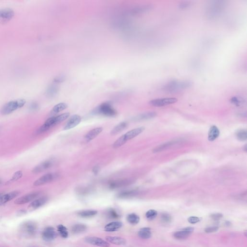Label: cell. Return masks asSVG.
I'll return each mask as SVG.
<instances>
[{"instance_id":"6da1fadb","label":"cell","mask_w":247,"mask_h":247,"mask_svg":"<svg viewBox=\"0 0 247 247\" xmlns=\"http://www.w3.org/2000/svg\"><path fill=\"white\" fill-rule=\"evenodd\" d=\"M192 85V83L190 81L172 80L166 83L163 89L167 92L174 93L190 87Z\"/></svg>"},{"instance_id":"7a4b0ae2","label":"cell","mask_w":247,"mask_h":247,"mask_svg":"<svg viewBox=\"0 0 247 247\" xmlns=\"http://www.w3.org/2000/svg\"><path fill=\"white\" fill-rule=\"evenodd\" d=\"M70 116L69 112H65L59 115L50 117L37 130V134H41L47 132L52 127L65 120Z\"/></svg>"},{"instance_id":"3957f363","label":"cell","mask_w":247,"mask_h":247,"mask_svg":"<svg viewBox=\"0 0 247 247\" xmlns=\"http://www.w3.org/2000/svg\"><path fill=\"white\" fill-rule=\"evenodd\" d=\"M37 224L33 221H25L19 226V232L22 236L31 238L37 233Z\"/></svg>"},{"instance_id":"277c9868","label":"cell","mask_w":247,"mask_h":247,"mask_svg":"<svg viewBox=\"0 0 247 247\" xmlns=\"http://www.w3.org/2000/svg\"><path fill=\"white\" fill-rule=\"evenodd\" d=\"M25 103L26 101L23 99H17L10 101L2 107L1 112L3 115H9L14 111L22 107Z\"/></svg>"},{"instance_id":"5b68a950","label":"cell","mask_w":247,"mask_h":247,"mask_svg":"<svg viewBox=\"0 0 247 247\" xmlns=\"http://www.w3.org/2000/svg\"><path fill=\"white\" fill-rule=\"evenodd\" d=\"M94 112L108 117H113L117 115L116 111L111 106V104L108 103H103L98 106L94 111Z\"/></svg>"},{"instance_id":"8992f818","label":"cell","mask_w":247,"mask_h":247,"mask_svg":"<svg viewBox=\"0 0 247 247\" xmlns=\"http://www.w3.org/2000/svg\"><path fill=\"white\" fill-rule=\"evenodd\" d=\"M224 7V2L219 1L213 2L207 11L209 18H212L218 16L222 11Z\"/></svg>"},{"instance_id":"52a82bcc","label":"cell","mask_w":247,"mask_h":247,"mask_svg":"<svg viewBox=\"0 0 247 247\" xmlns=\"http://www.w3.org/2000/svg\"><path fill=\"white\" fill-rule=\"evenodd\" d=\"M178 99L175 98H161L152 99L149 102L150 104L155 107H162L168 105L175 103Z\"/></svg>"},{"instance_id":"ba28073f","label":"cell","mask_w":247,"mask_h":247,"mask_svg":"<svg viewBox=\"0 0 247 247\" xmlns=\"http://www.w3.org/2000/svg\"><path fill=\"white\" fill-rule=\"evenodd\" d=\"M59 176V174L55 173L47 174L35 181L34 183V185L35 186H40L47 183H50L57 179Z\"/></svg>"},{"instance_id":"9c48e42d","label":"cell","mask_w":247,"mask_h":247,"mask_svg":"<svg viewBox=\"0 0 247 247\" xmlns=\"http://www.w3.org/2000/svg\"><path fill=\"white\" fill-rule=\"evenodd\" d=\"M133 180L130 179L116 180H112L108 184V187L110 189H115L117 188L125 187L132 184Z\"/></svg>"},{"instance_id":"30bf717a","label":"cell","mask_w":247,"mask_h":247,"mask_svg":"<svg viewBox=\"0 0 247 247\" xmlns=\"http://www.w3.org/2000/svg\"><path fill=\"white\" fill-rule=\"evenodd\" d=\"M40 195V192H32L27 195L22 196L19 198L16 199L14 201V203L17 205H23L26 204L27 203L30 202L31 201L34 200V199L37 198Z\"/></svg>"},{"instance_id":"8fae6325","label":"cell","mask_w":247,"mask_h":247,"mask_svg":"<svg viewBox=\"0 0 247 247\" xmlns=\"http://www.w3.org/2000/svg\"><path fill=\"white\" fill-rule=\"evenodd\" d=\"M55 164V160L53 159H48L43 162L41 164L36 166L32 172L34 173L37 174L44 172L47 169H49Z\"/></svg>"},{"instance_id":"7c38bea8","label":"cell","mask_w":247,"mask_h":247,"mask_svg":"<svg viewBox=\"0 0 247 247\" xmlns=\"http://www.w3.org/2000/svg\"><path fill=\"white\" fill-rule=\"evenodd\" d=\"M42 236L44 241L47 242H50L57 238L58 233L53 227H46L43 231Z\"/></svg>"},{"instance_id":"4fadbf2b","label":"cell","mask_w":247,"mask_h":247,"mask_svg":"<svg viewBox=\"0 0 247 247\" xmlns=\"http://www.w3.org/2000/svg\"><path fill=\"white\" fill-rule=\"evenodd\" d=\"M86 242L89 244L95 246L100 247H109L110 246L109 243L104 241L100 237H88L85 238Z\"/></svg>"},{"instance_id":"5bb4252c","label":"cell","mask_w":247,"mask_h":247,"mask_svg":"<svg viewBox=\"0 0 247 247\" xmlns=\"http://www.w3.org/2000/svg\"><path fill=\"white\" fill-rule=\"evenodd\" d=\"M48 200V198L47 196H43L40 198L35 199L28 206V210L29 212H32L34 210L38 209L46 204Z\"/></svg>"},{"instance_id":"9a60e30c","label":"cell","mask_w":247,"mask_h":247,"mask_svg":"<svg viewBox=\"0 0 247 247\" xmlns=\"http://www.w3.org/2000/svg\"><path fill=\"white\" fill-rule=\"evenodd\" d=\"M194 230V228L192 227H186L175 232L173 234V237L177 239H185L191 235Z\"/></svg>"},{"instance_id":"2e32d148","label":"cell","mask_w":247,"mask_h":247,"mask_svg":"<svg viewBox=\"0 0 247 247\" xmlns=\"http://www.w3.org/2000/svg\"><path fill=\"white\" fill-rule=\"evenodd\" d=\"M81 121V117L79 115L71 116L64 127V130H69L76 127Z\"/></svg>"},{"instance_id":"e0dca14e","label":"cell","mask_w":247,"mask_h":247,"mask_svg":"<svg viewBox=\"0 0 247 247\" xmlns=\"http://www.w3.org/2000/svg\"><path fill=\"white\" fill-rule=\"evenodd\" d=\"M14 12L10 8L0 9V21L7 22L11 19L14 16Z\"/></svg>"},{"instance_id":"ac0fdd59","label":"cell","mask_w":247,"mask_h":247,"mask_svg":"<svg viewBox=\"0 0 247 247\" xmlns=\"http://www.w3.org/2000/svg\"><path fill=\"white\" fill-rule=\"evenodd\" d=\"M144 129L145 128L144 127H140L138 128L130 130L125 134H124L123 136L124 139L127 142L128 140L132 139L133 138L140 135L141 133L144 132Z\"/></svg>"},{"instance_id":"d6986e66","label":"cell","mask_w":247,"mask_h":247,"mask_svg":"<svg viewBox=\"0 0 247 247\" xmlns=\"http://www.w3.org/2000/svg\"><path fill=\"white\" fill-rule=\"evenodd\" d=\"M19 194V192L13 191L7 194L2 195L0 196V206L6 204L8 202L12 200L14 198H16Z\"/></svg>"},{"instance_id":"ffe728a7","label":"cell","mask_w":247,"mask_h":247,"mask_svg":"<svg viewBox=\"0 0 247 247\" xmlns=\"http://www.w3.org/2000/svg\"><path fill=\"white\" fill-rule=\"evenodd\" d=\"M103 131V128H96L92 130H90L85 135V139L86 141H89L93 140L96 138L99 134Z\"/></svg>"},{"instance_id":"44dd1931","label":"cell","mask_w":247,"mask_h":247,"mask_svg":"<svg viewBox=\"0 0 247 247\" xmlns=\"http://www.w3.org/2000/svg\"><path fill=\"white\" fill-rule=\"evenodd\" d=\"M106 239L108 243L116 245H125L127 243L125 238L119 237L108 236L106 237Z\"/></svg>"},{"instance_id":"7402d4cb","label":"cell","mask_w":247,"mask_h":247,"mask_svg":"<svg viewBox=\"0 0 247 247\" xmlns=\"http://www.w3.org/2000/svg\"><path fill=\"white\" fill-rule=\"evenodd\" d=\"M123 224L121 221H112L105 226V230L106 231H115L122 226Z\"/></svg>"},{"instance_id":"603a6c76","label":"cell","mask_w":247,"mask_h":247,"mask_svg":"<svg viewBox=\"0 0 247 247\" xmlns=\"http://www.w3.org/2000/svg\"><path fill=\"white\" fill-rule=\"evenodd\" d=\"M220 135L219 129L216 126H213L210 128L208 134V140L210 141H214Z\"/></svg>"},{"instance_id":"cb8c5ba5","label":"cell","mask_w":247,"mask_h":247,"mask_svg":"<svg viewBox=\"0 0 247 247\" xmlns=\"http://www.w3.org/2000/svg\"><path fill=\"white\" fill-rule=\"evenodd\" d=\"M138 235L142 239H147L150 238L152 236L151 229L149 227H144L138 232Z\"/></svg>"},{"instance_id":"d4e9b609","label":"cell","mask_w":247,"mask_h":247,"mask_svg":"<svg viewBox=\"0 0 247 247\" xmlns=\"http://www.w3.org/2000/svg\"><path fill=\"white\" fill-rule=\"evenodd\" d=\"M127 127H128V123L126 122L120 123L112 129L111 132V135H117L119 133L122 132L123 130H124Z\"/></svg>"},{"instance_id":"484cf974","label":"cell","mask_w":247,"mask_h":247,"mask_svg":"<svg viewBox=\"0 0 247 247\" xmlns=\"http://www.w3.org/2000/svg\"><path fill=\"white\" fill-rule=\"evenodd\" d=\"M87 229V225L82 224H76L71 228V231L74 234H79L86 231Z\"/></svg>"},{"instance_id":"4316f807","label":"cell","mask_w":247,"mask_h":247,"mask_svg":"<svg viewBox=\"0 0 247 247\" xmlns=\"http://www.w3.org/2000/svg\"><path fill=\"white\" fill-rule=\"evenodd\" d=\"M98 212L95 210H84L78 213V216L82 218H90L97 215Z\"/></svg>"},{"instance_id":"83f0119b","label":"cell","mask_w":247,"mask_h":247,"mask_svg":"<svg viewBox=\"0 0 247 247\" xmlns=\"http://www.w3.org/2000/svg\"><path fill=\"white\" fill-rule=\"evenodd\" d=\"M137 194L136 190H128L121 192L117 195V197L119 198H128L132 197Z\"/></svg>"},{"instance_id":"f1b7e54d","label":"cell","mask_w":247,"mask_h":247,"mask_svg":"<svg viewBox=\"0 0 247 247\" xmlns=\"http://www.w3.org/2000/svg\"><path fill=\"white\" fill-rule=\"evenodd\" d=\"M127 220L129 224H132V225H137L138 223H139L140 217L137 215L136 214L130 213L128 214L127 217Z\"/></svg>"},{"instance_id":"f546056e","label":"cell","mask_w":247,"mask_h":247,"mask_svg":"<svg viewBox=\"0 0 247 247\" xmlns=\"http://www.w3.org/2000/svg\"><path fill=\"white\" fill-rule=\"evenodd\" d=\"M67 107L68 106H67V104L65 103H59L56 105L53 108L51 113H52L53 114H57L60 111H63L64 110L66 109Z\"/></svg>"},{"instance_id":"4dcf8cb0","label":"cell","mask_w":247,"mask_h":247,"mask_svg":"<svg viewBox=\"0 0 247 247\" xmlns=\"http://www.w3.org/2000/svg\"><path fill=\"white\" fill-rule=\"evenodd\" d=\"M106 215L107 217L111 219H117L120 217V215L117 213L115 209L110 208L107 210L106 212Z\"/></svg>"},{"instance_id":"1f68e13d","label":"cell","mask_w":247,"mask_h":247,"mask_svg":"<svg viewBox=\"0 0 247 247\" xmlns=\"http://www.w3.org/2000/svg\"><path fill=\"white\" fill-rule=\"evenodd\" d=\"M58 231L60 234L61 237L63 238H67L68 237V232L67 228L63 225H58Z\"/></svg>"},{"instance_id":"d6a6232c","label":"cell","mask_w":247,"mask_h":247,"mask_svg":"<svg viewBox=\"0 0 247 247\" xmlns=\"http://www.w3.org/2000/svg\"><path fill=\"white\" fill-rule=\"evenodd\" d=\"M156 115V112H147L141 114L138 116L137 119L139 120H146L155 117Z\"/></svg>"},{"instance_id":"836d02e7","label":"cell","mask_w":247,"mask_h":247,"mask_svg":"<svg viewBox=\"0 0 247 247\" xmlns=\"http://www.w3.org/2000/svg\"><path fill=\"white\" fill-rule=\"evenodd\" d=\"M236 136L237 137V139L241 141H244L246 140L247 139V133L246 130L244 129H241L237 131L236 133Z\"/></svg>"},{"instance_id":"e575fe53","label":"cell","mask_w":247,"mask_h":247,"mask_svg":"<svg viewBox=\"0 0 247 247\" xmlns=\"http://www.w3.org/2000/svg\"><path fill=\"white\" fill-rule=\"evenodd\" d=\"M230 102L236 106H239L244 103L245 100L243 98H241V97L236 96V97H233L231 99Z\"/></svg>"},{"instance_id":"d590c367","label":"cell","mask_w":247,"mask_h":247,"mask_svg":"<svg viewBox=\"0 0 247 247\" xmlns=\"http://www.w3.org/2000/svg\"><path fill=\"white\" fill-rule=\"evenodd\" d=\"M157 215V212L154 209H150L146 213L145 216L149 220H152L156 218Z\"/></svg>"},{"instance_id":"8d00e7d4","label":"cell","mask_w":247,"mask_h":247,"mask_svg":"<svg viewBox=\"0 0 247 247\" xmlns=\"http://www.w3.org/2000/svg\"><path fill=\"white\" fill-rule=\"evenodd\" d=\"M173 144L172 141H170L168 143H166V144H163L160 145V146H158L156 148L154 149V152H158L161 151L165 149L166 148H168V146L172 145Z\"/></svg>"},{"instance_id":"74e56055","label":"cell","mask_w":247,"mask_h":247,"mask_svg":"<svg viewBox=\"0 0 247 247\" xmlns=\"http://www.w3.org/2000/svg\"><path fill=\"white\" fill-rule=\"evenodd\" d=\"M58 92V88L55 86H51L49 87V88L47 89V95L49 97H53L55 96L57 93Z\"/></svg>"},{"instance_id":"f35d334b","label":"cell","mask_w":247,"mask_h":247,"mask_svg":"<svg viewBox=\"0 0 247 247\" xmlns=\"http://www.w3.org/2000/svg\"><path fill=\"white\" fill-rule=\"evenodd\" d=\"M161 220L163 223L165 224H169L172 221V217L168 213H163L161 216Z\"/></svg>"},{"instance_id":"ab89813d","label":"cell","mask_w":247,"mask_h":247,"mask_svg":"<svg viewBox=\"0 0 247 247\" xmlns=\"http://www.w3.org/2000/svg\"><path fill=\"white\" fill-rule=\"evenodd\" d=\"M23 173L22 172L19 170L16 172L14 173L13 176L12 177V178L9 180V182H13V181H16V180H19V179L21 178V177H22Z\"/></svg>"},{"instance_id":"60d3db41","label":"cell","mask_w":247,"mask_h":247,"mask_svg":"<svg viewBox=\"0 0 247 247\" xmlns=\"http://www.w3.org/2000/svg\"><path fill=\"white\" fill-rule=\"evenodd\" d=\"M192 5V2L191 1H183L181 2L180 3H179V8L181 9H186V8H188V7H190V6Z\"/></svg>"},{"instance_id":"b9f144b4","label":"cell","mask_w":247,"mask_h":247,"mask_svg":"<svg viewBox=\"0 0 247 247\" xmlns=\"http://www.w3.org/2000/svg\"><path fill=\"white\" fill-rule=\"evenodd\" d=\"M200 218L196 216H191L188 219V222L191 224H196L200 221Z\"/></svg>"},{"instance_id":"7bdbcfd3","label":"cell","mask_w":247,"mask_h":247,"mask_svg":"<svg viewBox=\"0 0 247 247\" xmlns=\"http://www.w3.org/2000/svg\"><path fill=\"white\" fill-rule=\"evenodd\" d=\"M219 227L218 226H213L207 227L205 229V232L207 233H211L215 232L218 230Z\"/></svg>"},{"instance_id":"ee69618b","label":"cell","mask_w":247,"mask_h":247,"mask_svg":"<svg viewBox=\"0 0 247 247\" xmlns=\"http://www.w3.org/2000/svg\"><path fill=\"white\" fill-rule=\"evenodd\" d=\"M223 215L222 214L217 213H214L210 215V217L214 221H219L221 219L223 218Z\"/></svg>"},{"instance_id":"f6af8a7d","label":"cell","mask_w":247,"mask_h":247,"mask_svg":"<svg viewBox=\"0 0 247 247\" xmlns=\"http://www.w3.org/2000/svg\"><path fill=\"white\" fill-rule=\"evenodd\" d=\"M90 191V189L89 188H87V187H81V188H78L77 190V192H79V194H87V192H89Z\"/></svg>"},{"instance_id":"bcb514c9","label":"cell","mask_w":247,"mask_h":247,"mask_svg":"<svg viewBox=\"0 0 247 247\" xmlns=\"http://www.w3.org/2000/svg\"><path fill=\"white\" fill-rule=\"evenodd\" d=\"M30 109L31 111H36L39 109V105L36 103H34L30 104Z\"/></svg>"},{"instance_id":"7dc6e473","label":"cell","mask_w":247,"mask_h":247,"mask_svg":"<svg viewBox=\"0 0 247 247\" xmlns=\"http://www.w3.org/2000/svg\"><path fill=\"white\" fill-rule=\"evenodd\" d=\"M99 172V167L96 166V167L94 168L93 169V172L94 173V174H96L98 173Z\"/></svg>"},{"instance_id":"c3c4849f","label":"cell","mask_w":247,"mask_h":247,"mask_svg":"<svg viewBox=\"0 0 247 247\" xmlns=\"http://www.w3.org/2000/svg\"><path fill=\"white\" fill-rule=\"evenodd\" d=\"M2 195H3V193H2V192H0V196H2Z\"/></svg>"},{"instance_id":"681fc988","label":"cell","mask_w":247,"mask_h":247,"mask_svg":"<svg viewBox=\"0 0 247 247\" xmlns=\"http://www.w3.org/2000/svg\"><path fill=\"white\" fill-rule=\"evenodd\" d=\"M2 181L0 179V184H2Z\"/></svg>"},{"instance_id":"f907efd6","label":"cell","mask_w":247,"mask_h":247,"mask_svg":"<svg viewBox=\"0 0 247 247\" xmlns=\"http://www.w3.org/2000/svg\"></svg>"}]
</instances>
